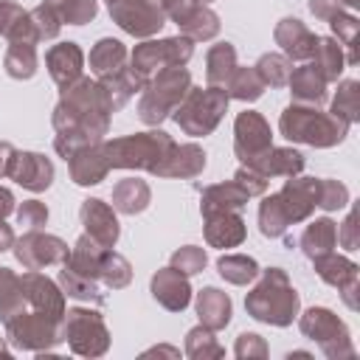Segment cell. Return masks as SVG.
Masks as SVG:
<instances>
[{"mask_svg":"<svg viewBox=\"0 0 360 360\" xmlns=\"http://www.w3.org/2000/svg\"><path fill=\"white\" fill-rule=\"evenodd\" d=\"M45 6L59 17V22L82 25L96 17V0H45Z\"/></svg>","mask_w":360,"mask_h":360,"instance_id":"83f0119b","label":"cell"},{"mask_svg":"<svg viewBox=\"0 0 360 360\" xmlns=\"http://www.w3.org/2000/svg\"><path fill=\"white\" fill-rule=\"evenodd\" d=\"M228 107V93L208 87V90H197L188 87V98L177 104L174 121L188 132V135H205L217 127V121L222 118Z\"/></svg>","mask_w":360,"mask_h":360,"instance_id":"3957f363","label":"cell"},{"mask_svg":"<svg viewBox=\"0 0 360 360\" xmlns=\"http://www.w3.org/2000/svg\"><path fill=\"white\" fill-rule=\"evenodd\" d=\"M22 17H25V11H22V8L11 6V3H0V34L11 37V31L17 28V22H20Z\"/></svg>","mask_w":360,"mask_h":360,"instance_id":"f6af8a7d","label":"cell"},{"mask_svg":"<svg viewBox=\"0 0 360 360\" xmlns=\"http://www.w3.org/2000/svg\"><path fill=\"white\" fill-rule=\"evenodd\" d=\"M20 307H22V284L11 270L0 267V318L8 321L11 315H17Z\"/></svg>","mask_w":360,"mask_h":360,"instance_id":"4dcf8cb0","label":"cell"},{"mask_svg":"<svg viewBox=\"0 0 360 360\" xmlns=\"http://www.w3.org/2000/svg\"><path fill=\"white\" fill-rule=\"evenodd\" d=\"M281 132L290 141H304V143H312V146H329V143L343 138L346 124H338V121L326 118L318 110L290 107L281 115Z\"/></svg>","mask_w":360,"mask_h":360,"instance_id":"277c9868","label":"cell"},{"mask_svg":"<svg viewBox=\"0 0 360 360\" xmlns=\"http://www.w3.org/2000/svg\"><path fill=\"white\" fill-rule=\"evenodd\" d=\"M264 354V346L259 343V335H239V343H236V354L245 357V354Z\"/></svg>","mask_w":360,"mask_h":360,"instance_id":"bcb514c9","label":"cell"},{"mask_svg":"<svg viewBox=\"0 0 360 360\" xmlns=\"http://www.w3.org/2000/svg\"><path fill=\"white\" fill-rule=\"evenodd\" d=\"M343 202H346V188H343V186H338V183H332V180L321 183L318 205H323V208H340Z\"/></svg>","mask_w":360,"mask_h":360,"instance_id":"7bdbcfd3","label":"cell"},{"mask_svg":"<svg viewBox=\"0 0 360 360\" xmlns=\"http://www.w3.org/2000/svg\"><path fill=\"white\" fill-rule=\"evenodd\" d=\"M270 149V127L256 112H242L236 118V155L248 163L250 158Z\"/></svg>","mask_w":360,"mask_h":360,"instance_id":"7c38bea8","label":"cell"},{"mask_svg":"<svg viewBox=\"0 0 360 360\" xmlns=\"http://www.w3.org/2000/svg\"><path fill=\"white\" fill-rule=\"evenodd\" d=\"M65 338H70V346L79 354H101L104 349L98 343H93V338L107 343V329H104V323H101V318L96 312L73 309V312H68Z\"/></svg>","mask_w":360,"mask_h":360,"instance_id":"9c48e42d","label":"cell"},{"mask_svg":"<svg viewBox=\"0 0 360 360\" xmlns=\"http://www.w3.org/2000/svg\"><path fill=\"white\" fill-rule=\"evenodd\" d=\"M70 160V174L79 186H93V183H101L107 169H110V160H107V152L104 146L98 143H87V146H79L76 152L68 155Z\"/></svg>","mask_w":360,"mask_h":360,"instance_id":"4fadbf2b","label":"cell"},{"mask_svg":"<svg viewBox=\"0 0 360 360\" xmlns=\"http://www.w3.org/2000/svg\"><path fill=\"white\" fill-rule=\"evenodd\" d=\"M315 53H318V73L323 76V79H335L338 73H340V51H338V45L335 42H329V39H318V45H315Z\"/></svg>","mask_w":360,"mask_h":360,"instance_id":"f35d334b","label":"cell"},{"mask_svg":"<svg viewBox=\"0 0 360 360\" xmlns=\"http://www.w3.org/2000/svg\"><path fill=\"white\" fill-rule=\"evenodd\" d=\"M98 276H101L110 287H124V284L129 281V264H127V259H121V256H115V253H107V250H104V256H101V267H98Z\"/></svg>","mask_w":360,"mask_h":360,"instance_id":"8d00e7d4","label":"cell"},{"mask_svg":"<svg viewBox=\"0 0 360 360\" xmlns=\"http://www.w3.org/2000/svg\"><path fill=\"white\" fill-rule=\"evenodd\" d=\"M245 304L253 312V318L284 326V323L292 321V315L298 309V295L287 284V276L281 270H267L264 281L248 295Z\"/></svg>","mask_w":360,"mask_h":360,"instance_id":"6da1fadb","label":"cell"},{"mask_svg":"<svg viewBox=\"0 0 360 360\" xmlns=\"http://www.w3.org/2000/svg\"><path fill=\"white\" fill-rule=\"evenodd\" d=\"M14 155H17V152H14V146H11V143H0V177H3V174H8Z\"/></svg>","mask_w":360,"mask_h":360,"instance_id":"7dc6e473","label":"cell"},{"mask_svg":"<svg viewBox=\"0 0 360 360\" xmlns=\"http://www.w3.org/2000/svg\"><path fill=\"white\" fill-rule=\"evenodd\" d=\"M82 222L87 225L90 239H96L101 248H112L118 239V222L112 217V208H107L101 200H87L82 205Z\"/></svg>","mask_w":360,"mask_h":360,"instance_id":"9a60e30c","label":"cell"},{"mask_svg":"<svg viewBox=\"0 0 360 360\" xmlns=\"http://www.w3.org/2000/svg\"><path fill=\"white\" fill-rule=\"evenodd\" d=\"M112 202L118 211L124 214H135V211H143L146 202H149V188L146 183L141 180H121L112 191Z\"/></svg>","mask_w":360,"mask_h":360,"instance_id":"484cf974","label":"cell"},{"mask_svg":"<svg viewBox=\"0 0 360 360\" xmlns=\"http://www.w3.org/2000/svg\"><path fill=\"white\" fill-rule=\"evenodd\" d=\"M191 56V42L188 39H163V42H143L135 53H132V68H138L135 73H149V70H160V68H180L186 59Z\"/></svg>","mask_w":360,"mask_h":360,"instance_id":"8992f818","label":"cell"},{"mask_svg":"<svg viewBox=\"0 0 360 360\" xmlns=\"http://www.w3.org/2000/svg\"><path fill=\"white\" fill-rule=\"evenodd\" d=\"M202 166H205V152L200 146H194V143H186V146H172L169 155L155 169V174H163V177H194Z\"/></svg>","mask_w":360,"mask_h":360,"instance_id":"2e32d148","label":"cell"},{"mask_svg":"<svg viewBox=\"0 0 360 360\" xmlns=\"http://www.w3.org/2000/svg\"><path fill=\"white\" fill-rule=\"evenodd\" d=\"M219 273H222V278H228L233 284H245V281L256 278L259 267L248 256H222L219 259Z\"/></svg>","mask_w":360,"mask_h":360,"instance_id":"d590c367","label":"cell"},{"mask_svg":"<svg viewBox=\"0 0 360 360\" xmlns=\"http://www.w3.org/2000/svg\"><path fill=\"white\" fill-rule=\"evenodd\" d=\"M332 112L338 115H346V121H354V115H357V84L354 82H346L343 84V90L338 93V98H335V107H332Z\"/></svg>","mask_w":360,"mask_h":360,"instance_id":"b9f144b4","label":"cell"},{"mask_svg":"<svg viewBox=\"0 0 360 360\" xmlns=\"http://www.w3.org/2000/svg\"><path fill=\"white\" fill-rule=\"evenodd\" d=\"M205 236L211 245L217 248H233L245 239V222L231 214V211H219V214H208V225H205Z\"/></svg>","mask_w":360,"mask_h":360,"instance_id":"44dd1931","label":"cell"},{"mask_svg":"<svg viewBox=\"0 0 360 360\" xmlns=\"http://www.w3.org/2000/svg\"><path fill=\"white\" fill-rule=\"evenodd\" d=\"M197 312H200V318L208 329H222L231 321V301H228L225 292L208 287L197 298Z\"/></svg>","mask_w":360,"mask_h":360,"instance_id":"cb8c5ba5","label":"cell"},{"mask_svg":"<svg viewBox=\"0 0 360 360\" xmlns=\"http://www.w3.org/2000/svg\"><path fill=\"white\" fill-rule=\"evenodd\" d=\"M11 208H14V197H11V191L0 188V219H3L6 214H11Z\"/></svg>","mask_w":360,"mask_h":360,"instance_id":"c3c4849f","label":"cell"},{"mask_svg":"<svg viewBox=\"0 0 360 360\" xmlns=\"http://www.w3.org/2000/svg\"><path fill=\"white\" fill-rule=\"evenodd\" d=\"M152 292L166 309H183L188 304V281L177 267H166L152 278Z\"/></svg>","mask_w":360,"mask_h":360,"instance_id":"e0dca14e","label":"cell"},{"mask_svg":"<svg viewBox=\"0 0 360 360\" xmlns=\"http://www.w3.org/2000/svg\"><path fill=\"white\" fill-rule=\"evenodd\" d=\"M233 68H236V53H233V48H231L228 42L214 45L211 53H208V82H211V84H225L228 76L233 73Z\"/></svg>","mask_w":360,"mask_h":360,"instance_id":"1f68e13d","label":"cell"},{"mask_svg":"<svg viewBox=\"0 0 360 360\" xmlns=\"http://www.w3.org/2000/svg\"><path fill=\"white\" fill-rule=\"evenodd\" d=\"M20 284H22V298H28L37 307V312H42V315H48L53 321H59L65 315L62 292L56 290V284L51 278H45L37 270H31V273H25L20 278Z\"/></svg>","mask_w":360,"mask_h":360,"instance_id":"8fae6325","label":"cell"},{"mask_svg":"<svg viewBox=\"0 0 360 360\" xmlns=\"http://www.w3.org/2000/svg\"><path fill=\"white\" fill-rule=\"evenodd\" d=\"M200 3H208V0H200Z\"/></svg>","mask_w":360,"mask_h":360,"instance_id":"f907efd6","label":"cell"},{"mask_svg":"<svg viewBox=\"0 0 360 360\" xmlns=\"http://www.w3.org/2000/svg\"><path fill=\"white\" fill-rule=\"evenodd\" d=\"M228 90H231V96H236V98H259L262 90H264V82H262V76L256 73V68H253V70H248V68H233V73L228 76Z\"/></svg>","mask_w":360,"mask_h":360,"instance_id":"d6a6232c","label":"cell"},{"mask_svg":"<svg viewBox=\"0 0 360 360\" xmlns=\"http://www.w3.org/2000/svg\"><path fill=\"white\" fill-rule=\"evenodd\" d=\"M256 73L262 76L264 84H273V87H276V84H284V82L290 79V68H287L284 56H276V53L262 56L259 65H256Z\"/></svg>","mask_w":360,"mask_h":360,"instance_id":"74e56055","label":"cell"},{"mask_svg":"<svg viewBox=\"0 0 360 360\" xmlns=\"http://www.w3.org/2000/svg\"><path fill=\"white\" fill-rule=\"evenodd\" d=\"M110 14L124 31H129L135 37L155 34L163 25V11L149 0H112Z\"/></svg>","mask_w":360,"mask_h":360,"instance_id":"52a82bcc","label":"cell"},{"mask_svg":"<svg viewBox=\"0 0 360 360\" xmlns=\"http://www.w3.org/2000/svg\"><path fill=\"white\" fill-rule=\"evenodd\" d=\"M48 68H51V76L56 79V84L65 90L70 87L79 73H82V51L73 45V42H65V45H56L48 51Z\"/></svg>","mask_w":360,"mask_h":360,"instance_id":"ac0fdd59","label":"cell"},{"mask_svg":"<svg viewBox=\"0 0 360 360\" xmlns=\"http://www.w3.org/2000/svg\"><path fill=\"white\" fill-rule=\"evenodd\" d=\"M276 39L278 45H284V51L295 59H304V56H312L315 53V45H318V37H312L301 20H284L276 31Z\"/></svg>","mask_w":360,"mask_h":360,"instance_id":"7402d4cb","label":"cell"},{"mask_svg":"<svg viewBox=\"0 0 360 360\" xmlns=\"http://www.w3.org/2000/svg\"><path fill=\"white\" fill-rule=\"evenodd\" d=\"M172 138L166 132H138L129 138H118L112 143H104L107 160L110 166H121V169H149L155 172L160 166V160L169 155L172 149Z\"/></svg>","mask_w":360,"mask_h":360,"instance_id":"7a4b0ae2","label":"cell"},{"mask_svg":"<svg viewBox=\"0 0 360 360\" xmlns=\"http://www.w3.org/2000/svg\"><path fill=\"white\" fill-rule=\"evenodd\" d=\"M172 267H177L180 273H197L205 267V253L200 248H180L172 259Z\"/></svg>","mask_w":360,"mask_h":360,"instance_id":"60d3db41","label":"cell"},{"mask_svg":"<svg viewBox=\"0 0 360 360\" xmlns=\"http://www.w3.org/2000/svg\"><path fill=\"white\" fill-rule=\"evenodd\" d=\"M8 177H14L20 186H25L31 191H42V188L51 186L53 166H51V160H45L37 152H17L14 160H11Z\"/></svg>","mask_w":360,"mask_h":360,"instance_id":"5bb4252c","label":"cell"},{"mask_svg":"<svg viewBox=\"0 0 360 360\" xmlns=\"http://www.w3.org/2000/svg\"><path fill=\"white\" fill-rule=\"evenodd\" d=\"M62 287L68 290V295H73V298H87V301H96V304H101V292H98V287L93 284V278H87V276H82V273H76L73 267H62Z\"/></svg>","mask_w":360,"mask_h":360,"instance_id":"e575fe53","label":"cell"},{"mask_svg":"<svg viewBox=\"0 0 360 360\" xmlns=\"http://www.w3.org/2000/svg\"><path fill=\"white\" fill-rule=\"evenodd\" d=\"M188 93V73L183 68H169L163 70L143 93L141 98V118L146 124H158L160 118H166V112L172 107H177L183 101V96Z\"/></svg>","mask_w":360,"mask_h":360,"instance_id":"5b68a950","label":"cell"},{"mask_svg":"<svg viewBox=\"0 0 360 360\" xmlns=\"http://www.w3.org/2000/svg\"><path fill=\"white\" fill-rule=\"evenodd\" d=\"M31 22H34V28H37V34H39V39L45 37V39H51V37H56L59 34V17L42 3L39 8H34L31 14Z\"/></svg>","mask_w":360,"mask_h":360,"instance_id":"ab89813d","label":"cell"},{"mask_svg":"<svg viewBox=\"0 0 360 360\" xmlns=\"http://www.w3.org/2000/svg\"><path fill=\"white\" fill-rule=\"evenodd\" d=\"M68 245L56 236H42V233H25L17 242V259L28 267V270H39L42 264H53V262H68Z\"/></svg>","mask_w":360,"mask_h":360,"instance_id":"30bf717a","label":"cell"},{"mask_svg":"<svg viewBox=\"0 0 360 360\" xmlns=\"http://www.w3.org/2000/svg\"><path fill=\"white\" fill-rule=\"evenodd\" d=\"M248 202V194L231 180V183H219L205 188L202 194V214H219V211H239Z\"/></svg>","mask_w":360,"mask_h":360,"instance_id":"603a6c76","label":"cell"},{"mask_svg":"<svg viewBox=\"0 0 360 360\" xmlns=\"http://www.w3.org/2000/svg\"><path fill=\"white\" fill-rule=\"evenodd\" d=\"M172 20H174L186 34H191L194 39H208V37H214V34L219 31L217 14L208 11V8H202V6H191L188 0L172 14Z\"/></svg>","mask_w":360,"mask_h":360,"instance_id":"d6986e66","label":"cell"},{"mask_svg":"<svg viewBox=\"0 0 360 360\" xmlns=\"http://www.w3.org/2000/svg\"><path fill=\"white\" fill-rule=\"evenodd\" d=\"M11 242H14V233H11V228L3 225V219H0V250L11 248Z\"/></svg>","mask_w":360,"mask_h":360,"instance_id":"681fc988","label":"cell"},{"mask_svg":"<svg viewBox=\"0 0 360 360\" xmlns=\"http://www.w3.org/2000/svg\"><path fill=\"white\" fill-rule=\"evenodd\" d=\"M323 76L307 65V68H298L292 76H290V87H292V96L301 98V101H321L323 98Z\"/></svg>","mask_w":360,"mask_h":360,"instance_id":"4316f807","label":"cell"},{"mask_svg":"<svg viewBox=\"0 0 360 360\" xmlns=\"http://www.w3.org/2000/svg\"><path fill=\"white\" fill-rule=\"evenodd\" d=\"M110 3H112V0H110Z\"/></svg>","mask_w":360,"mask_h":360,"instance_id":"816d5d0a","label":"cell"},{"mask_svg":"<svg viewBox=\"0 0 360 360\" xmlns=\"http://www.w3.org/2000/svg\"><path fill=\"white\" fill-rule=\"evenodd\" d=\"M20 225H28V228H39V225H45V219H48V211H45V205L42 202H22V208H20Z\"/></svg>","mask_w":360,"mask_h":360,"instance_id":"ee69618b","label":"cell"},{"mask_svg":"<svg viewBox=\"0 0 360 360\" xmlns=\"http://www.w3.org/2000/svg\"><path fill=\"white\" fill-rule=\"evenodd\" d=\"M8 326V335L17 346L22 349H39V346H51L59 340V332H56V321L42 315V312H34V315H20L17 318L11 315L6 321Z\"/></svg>","mask_w":360,"mask_h":360,"instance_id":"ba28073f","label":"cell"},{"mask_svg":"<svg viewBox=\"0 0 360 360\" xmlns=\"http://www.w3.org/2000/svg\"><path fill=\"white\" fill-rule=\"evenodd\" d=\"M301 329H304L307 335L318 338V340H326V335L346 332V329L338 323V318H335L329 309H309V312L304 315V321H301Z\"/></svg>","mask_w":360,"mask_h":360,"instance_id":"836d02e7","label":"cell"},{"mask_svg":"<svg viewBox=\"0 0 360 360\" xmlns=\"http://www.w3.org/2000/svg\"><path fill=\"white\" fill-rule=\"evenodd\" d=\"M301 245L307 250V256H321V253H329L332 245H335V225L329 219H318L307 228V233L301 236Z\"/></svg>","mask_w":360,"mask_h":360,"instance_id":"f1b7e54d","label":"cell"},{"mask_svg":"<svg viewBox=\"0 0 360 360\" xmlns=\"http://www.w3.org/2000/svg\"><path fill=\"white\" fill-rule=\"evenodd\" d=\"M6 70L14 79H28L37 70V53L34 42H11L8 56H6Z\"/></svg>","mask_w":360,"mask_h":360,"instance_id":"f546056e","label":"cell"},{"mask_svg":"<svg viewBox=\"0 0 360 360\" xmlns=\"http://www.w3.org/2000/svg\"><path fill=\"white\" fill-rule=\"evenodd\" d=\"M301 166H304V158L292 149H264L262 155L248 160V169L259 172L262 177H267V174H295V172H301Z\"/></svg>","mask_w":360,"mask_h":360,"instance_id":"ffe728a7","label":"cell"},{"mask_svg":"<svg viewBox=\"0 0 360 360\" xmlns=\"http://www.w3.org/2000/svg\"><path fill=\"white\" fill-rule=\"evenodd\" d=\"M124 56H127V51H124V45L118 39H101L90 53V65H93V70L98 76H110V73L121 70Z\"/></svg>","mask_w":360,"mask_h":360,"instance_id":"d4e9b609","label":"cell"}]
</instances>
